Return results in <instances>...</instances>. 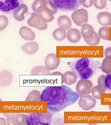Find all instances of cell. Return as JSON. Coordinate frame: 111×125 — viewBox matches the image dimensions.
Segmentation results:
<instances>
[{
    "mask_svg": "<svg viewBox=\"0 0 111 125\" xmlns=\"http://www.w3.org/2000/svg\"><path fill=\"white\" fill-rule=\"evenodd\" d=\"M106 76L104 75H101L99 77L98 79V83L99 85L101 86L103 89L106 90V88L105 83Z\"/></svg>",
    "mask_w": 111,
    "mask_h": 125,
    "instance_id": "35",
    "label": "cell"
},
{
    "mask_svg": "<svg viewBox=\"0 0 111 125\" xmlns=\"http://www.w3.org/2000/svg\"><path fill=\"white\" fill-rule=\"evenodd\" d=\"M19 34L22 39L26 41H32L35 38L34 32L31 29L26 26H23L20 28Z\"/></svg>",
    "mask_w": 111,
    "mask_h": 125,
    "instance_id": "10",
    "label": "cell"
},
{
    "mask_svg": "<svg viewBox=\"0 0 111 125\" xmlns=\"http://www.w3.org/2000/svg\"><path fill=\"white\" fill-rule=\"evenodd\" d=\"M58 23L60 28H62L65 30L71 29L72 22L71 20L66 15H61L58 19Z\"/></svg>",
    "mask_w": 111,
    "mask_h": 125,
    "instance_id": "17",
    "label": "cell"
},
{
    "mask_svg": "<svg viewBox=\"0 0 111 125\" xmlns=\"http://www.w3.org/2000/svg\"><path fill=\"white\" fill-rule=\"evenodd\" d=\"M105 83L106 89L109 93H111V73L107 74L106 76Z\"/></svg>",
    "mask_w": 111,
    "mask_h": 125,
    "instance_id": "34",
    "label": "cell"
},
{
    "mask_svg": "<svg viewBox=\"0 0 111 125\" xmlns=\"http://www.w3.org/2000/svg\"><path fill=\"white\" fill-rule=\"evenodd\" d=\"M93 85L92 82L88 79H80L76 85V93L81 97L88 95L92 92Z\"/></svg>",
    "mask_w": 111,
    "mask_h": 125,
    "instance_id": "6",
    "label": "cell"
},
{
    "mask_svg": "<svg viewBox=\"0 0 111 125\" xmlns=\"http://www.w3.org/2000/svg\"><path fill=\"white\" fill-rule=\"evenodd\" d=\"M28 10V7L24 4H21L13 12V17L18 21H23L25 17V14Z\"/></svg>",
    "mask_w": 111,
    "mask_h": 125,
    "instance_id": "12",
    "label": "cell"
},
{
    "mask_svg": "<svg viewBox=\"0 0 111 125\" xmlns=\"http://www.w3.org/2000/svg\"><path fill=\"white\" fill-rule=\"evenodd\" d=\"M21 49L28 54L35 53L39 48V45L36 42H30L27 43L21 47Z\"/></svg>",
    "mask_w": 111,
    "mask_h": 125,
    "instance_id": "16",
    "label": "cell"
},
{
    "mask_svg": "<svg viewBox=\"0 0 111 125\" xmlns=\"http://www.w3.org/2000/svg\"><path fill=\"white\" fill-rule=\"evenodd\" d=\"M81 37L80 31L76 28H71L67 32V38L72 43H78L81 40Z\"/></svg>",
    "mask_w": 111,
    "mask_h": 125,
    "instance_id": "13",
    "label": "cell"
},
{
    "mask_svg": "<svg viewBox=\"0 0 111 125\" xmlns=\"http://www.w3.org/2000/svg\"><path fill=\"white\" fill-rule=\"evenodd\" d=\"M94 3V0H83L82 5L86 8H90Z\"/></svg>",
    "mask_w": 111,
    "mask_h": 125,
    "instance_id": "36",
    "label": "cell"
},
{
    "mask_svg": "<svg viewBox=\"0 0 111 125\" xmlns=\"http://www.w3.org/2000/svg\"><path fill=\"white\" fill-rule=\"evenodd\" d=\"M93 5L94 7L99 9H105L107 5V2L105 0H94Z\"/></svg>",
    "mask_w": 111,
    "mask_h": 125,
    "instance_id": "33",
    "label": "cell"
},
{
    "mask_svg": "<svg viewBox=\"0 0 111 125\" xmlns=\"http://www.w3.org/2000/svg\"><path fill=\"white\" fill-rule=\"evenodd\" d=\"M77 79V77L74 72L68 71L62 75V82L67 85H72L76 83Z\"/></svg>",
    "mask_w": 111,
    "mask_h": 125,
    "instance_id": "15",
    "label": "cell"
},
{
    "mask_svg": "<svg viewBox=\"0 0 111 125\" xmlns=\"http://www.w3.org/2000/svg\"><path fill=\"white\" fill-rule=\"evenodd\" d=\"M8 125H17L15 122V118L13 117H8L7 118Z\"/></svg>",
    "mask_w": 111,
    "mask_h": 125,
    "instance_id": "39",
    "label": "cell"
},
{
    "mask_svg": "<svg viewBox=\"0 0 111 125\" xmlns=\"http://www.w3.org/2000/svg\"><path fill=\"white\" fill-rule=\"evenodd\" d=\"M0 125H7L6 123V121L4 119L0 118Z\"/></svg>",
    "mask_w": 111,
    "mask_h": 125,
    "instance_id": "41",
    "label": "cell"
},
{
    "mask_svg": "<svg viewBox=\"0 0 111 125\" xmlns=\"http://www.w3.org/2000/svg\"><path fill=\"white\" fill-rule=\"evenodd\" d=\"M79 97L76 92L65 85L48 86L41 93L40 101L46 102L48 110L55 114L76 103Z\"/></svg>",
    "mask_w": 111,
    "mask_h": 125,
    "instance_id": "1",
    "label": "cell"
},
{
    "mask_svg": "<svg viewBox=\"0 0 111 125\" xmlns=\"http://www.w3.org/2000/svg\"><path fill=\"white\" fill-rule=\"evenodd\" d=\"M104 55L106 58H111V47H108L105 50Z\"/></svg>",
    "mask_w": 111,
    "mask_h": 125,
    "instance_id": "38",
    "label": "cell"
},
{
    "mask_svg": "<svg viewBox=\"0 0 111 125\" xmlns=\"http://www.w3.org/2000/svg\"><path fill=\"white\" fill-rule=\"evenodd\" d=\"M54 114L46 113H32L27 115V125H50Z\"/></svg>",
    "mask_w": 111,
    "mask_h": 125,
    "instance_id": "3",
    "label": "cell"
},
{
    "mask_svg": "<svg viewBox=\"0 0 111 125\" xmlns=\"http://www.w3.org/2000/svg\"><path fill=\"white\" fill-rule=\"evenodd\" d=\"M51 76H62V73L59 72H55L50 74Z\"/></svg>",
    "mask_w": 111,
    "mask_h": 125,
    "instance_id": "40",
    "label": "cell"
},
{
    "mask_svg": "<svg viewBox=\"0 0 111 125\" xmlns=\"http://www.w3.org/2000/svg\"><path fill=\"white\" fill-rule=\"evenodd\" d=\"M40 17L43 21L48 23L52 21L54 19V15L47 9L40 13Z\"/></svg>",
    "mask_w": 111,
    "mask_h": 125,
    "instance_id": "23",
    "label": "cell"
},
{
    "mask_svg": "<svg viewBox=\"0 0 111 125\" xmlns=\"http://www.w3.org/2000/svg\"><path fill=\"white\" fill-rule=\"evenodd\" d=\"M105 91V90L103 89L100 85L95 86L92 89V93L93 96L94 98L97 99H101V94L103 93H104Z\"/></svg>",
    "mask_w": 111,
    "mask_h": 125,
    "instance_id": "29",
    "label": "cell"
},
{
    "mask_svg": "<svg viewBox=\"0 0 111 125\" xmlns=\"http://www.w3.org/2000/svg\"><path fill=\"white\" fill-rule=\"evenodd\" d=\"M15 122L17 125H27V115L20 114L15 118Z\"/></svg>",
    "mask_w": 111,
    "mask_h": 125,
    "instance_id": "30",
    "label": "cell"
},
{
    "mask_svg": "<svg viewBox=\"0 0 111 125\" xmlns=\"http://www.w3.org/2000/svg\"><path fill=\"white\" fill-rule=\"evenodd\" d=\"M71 18L73 22L77 26L82 27L88 22V12L87 10L83 9H77L72 13Z\"/></svg>",
    "mask_w": 111,
    "mask_h": 125,
    "instance_id": "5",
    "label": "cell"
},
{
    "mask_svg": "<svg viewBox=\"0 0 111 125\" xmlns=\"http://www.w3.org/2000/svg\"><path fill=\"white\" fill-rule=\"evenodd\" d=\"M13 76L10 72L5 70L0 73V84L1 86L6 87L10 85L13 81Z\"/></svg>",
    "mask_w": 111,
    "mask_h": 125,
    "instance_id": "14",
    "label": "cell"
},
{
    "mask_svg": "<svg viewBox=\"0 0 111 125\" xmlns=\"http://www.w3.org/2000/svg\"><path fill=\"white\" fill-rule=\"evenodd\" d=\"M48 28V25L46 23L44 22V21H42L40 23V25L36 27V29L40 30H44L47 29Z\"/></svg>",
    "mask_w": 111,
    "mask_h": 125,
    "instance_id": "37",
    "label": "cell"
},
{
    "mask_svg": "<svg viewBox=\"0 0 111 125\" xmlns=\"http://www.w3.org/2000/svg\"><path fill=\"white\" fill-rule=\"evenodd\" d=\"M32 9L36 13H42L46 8V0H35L31 6Z\"/></svg>",
    "mask_w": 111,
    "mask_h": 125,
    "instance_id": "19",
    "label": "cell"
},
{
    "mask_svg": "<svg viewBox=\"0 0 111 125\" xmlns=\"http://www.w3.org/2000/svg\"><path fill=\"white\" fill-rule=\"evenodd\" d=\"M41 94L38 90H33L28 94L26 101H40Z\"/></svg>",
    "mask_w": 111,
    "mask_h": 125,
    "instance_id": "28",
    "label": "cell"
},
{
    "mask_svg": "<svg viewBox=\"0 0 111 125\" xmlns=\"http://www.w3.org/2000/svg\"><path fill=\"white\" fill-rule=\"evenodd\" d=\"M95 31L91 25L86 24L81 27V34L84 39H89L93 36Z\"/></svg>",
    "mask_w": 111,
    "mask_h": 125,
    "instance_id": "18",
    "label": "cell"
},
{
    "mask_svg": "<svg viewBox=\"0 0 111 125\" xmlns=\"http://www.w3.org/2000/svg\"><path fill=\"white\" fill-rule=\"evenodd\" d=\"M9 24V20L3 15L0 16V31H1L7 27Z\"/></svg>",
    "mask_w": 111,
    "mask_h": 125,
    "instance_id": "31",
    "label": "cell"
},
{
    "mask_svg": "<svg viewBox=\"0 0 111 125\" xmlns=\"http://www.w3.org/2000/svg\"><path fill=\"white\" fill-rule=\"evenodd\" d=\"M52 34L54 39L58 41L64 40L67 37L66 30L60 27L55 29L53 32Z\"/></svg>",
    "mask_w": 111,
    "mask_h": 125,
    "instance_id": "22",
    "label": "cell"
},
{
    "mask_svg": "<svg viewBox=\"0 0 111 125\" xmlns=\"http://www.w3.org/2000/svg\"><path fill=\"white\" fill-rule=\"evenodd\" d=\"M85 42L90 45H97L101 41V38L99 36L98 33L95 32L94 35L89 39H84Z\"/></svg>",
    "mask_w": 111,
    "mask_h": 125,
    "instance_id": "26",
    "label": "cell"
},
{
    "mask_svg": "<svg viewBox=\"0 0 111 125\" xmlns=\"http://www.w3.org/2000/svg\"><path fill=\"white\" fill-rule=\"evenodd\" d=\"M60 63V58L57 57L55 53L48 54L45 59V65L50 71H53L56 69Z\"/></svg>",
    "mask_w": 111,
    "mask_h": 125,
    "instance_id": "9",
    "label": "cell"
},
{
    "mask_svg": "<svg viewBox=\"0 0 111 125\" xmlns=\"http://www.w3.org/2000/svg\"><path fill=\"white\" fill-rule=\"evenodd\" d=\"M72 72L78 78L88 79L93 77L98 68V62L93 58H81L74 60L71 66Z\"/></svg>",
    "mask_w": 111,
    "mask_h": 125,
    "instance_id": "2",
    "label": "cell"
},
{
    "mask_svg": "<svg viewBox=\"0 0 111 125\" xmlns=\"http://www.w3.org/2000/svg\"><path fill=\"white\" fill-rule=\"evenodd\" d=\"M42 21L40 14L36 13H31V17L27 20V24L30 27H36L39 26Z\"/></svg>",
    "mask_w": 111,
    "mask_h": 125,
    "instance_id": "20",
    "label": "cell"
},
{
    "mask_svg": "<svg viewBox=\"0 0 111 125\" xmlns=\"http://www.w3.org/2000/svg\"><path fill=\"white\" fill-rule=\"evenodd\" d=\"M101 70L105 73H111V58H104L101 63Z\"/></svg>",
    "mask_w": 111,
    "mask_h": 125,
    "instance_id": "25",
    "label": "cell"
},
{
    "mask_svg": "<svg viewBox=\"0 0 111 125\" xmlns=\"http://www.w3.org/2000/svg\"><path fill=\"white\" fill-rule=\"evenodd\" d=\"M98 22L103 27L111 26V13L108 12H102L97 16Z\"/></svg>",
    "mask_w": 111,
    "mask_h": 125,
    "instance_id": "11",
    "label": "cell"
},
{
    "mask_svg": "<svg viewBox=\"0 0 111 125\" xmlns=\"http://www.w3.org/2000/svg\"><path fill=\"white\" fill-rule=\"evenodd\" d=\"M17 0H0V9L5 13H12L21 4Z\"/></svg>",
    "mask_w": 111,
    "mask_h": 125,
    "instance_id": "7",
    "label": "cell"
},
{
    "mask_svg": "<svg viewBox=\"0 0 111 125\" xmlns=\"http://www.w3.org/2000/svg\"><path fill=\"white\" fill-rule=\"evenodd\" d=\"M50 125H73L71 124L65 123L62 116L59 114L54 115Z\"/></svg>",
    "mask_w": 111,
    "mask_h": 125,
    "instance_id": "27",
    "label": "cell"
},
{
    "mask_svg": "<svg viewBox=\"0 0 111 125\" xmlns=\"http://www.w3.org/2000/svg\"><path fill=\"white\" fill-rule=\"evenodd\" d=\"M50 13L55 14L58 12V9L55 7V6L52 3L51 0H46V8Z\"/></svg>",
    "mask_w": 111,
    "mask_h": 125,
    "instance_id": "32",
    "label": "cell"
},
{
    "mask_svg": "<svg viewBox=\"0 0 111 125\" xmlns=\"http://www.w3.org/2000/svg\"><path fill=\"white\" fill-rule=\"evenodd\" d=\"M32 75H50V72L46 67L43 66H37L32 68L31 71Z\"/></svg>",
    "mask_w": 111,
    "mask_h": 125,
    "instance_id": "21",
    "label": "cell"
},
{
    "mask_svg": "<svg viewBox=\"0 0 111 125\" xmlns=\"http://www.w3.org/2000/svg\"><path fill=\"white\" fill-rule=\"evenodd\" d=\"M98 35L101 38L104 40L111 41L109 38V28L107 27H103L98 31Z\"/></svg>",
    "mask_w": 111,
    "mask_h": 125,
    "instance_id": "24",
    "label": "cell"
},
{
    "mask_svg": "<svg viewBox=\"0 0 111 125\" xmlns=\"http://www.w3.org/2000/svg\"><path fill=\"white\" fill-rule=\"evenodd\" d=\"M51 1L58 9L63 11H76L83 2V0H53Z\"/></svg>",
    "mask_w": 111,
    "mask_h": 125,
    "instance_id": "4",
    "label": "cell"
},
{
    "mask_svg": "<svg viewBox=\"0 0 111 125\" xmlns=\"http://www.w3.org/2000/svg\"><path fill=\"white\" fill-rule=\"evenodd\" d=\"M96 104L95 99L89 94L81 97L78 102L79 106L85 110H89L93 108Z\"/></svg>",
    "mask_w": 111,
    "mask_h": 125,
    "instance_id": "8",
    "label": "cell"
}]
</instances>
